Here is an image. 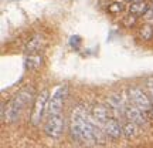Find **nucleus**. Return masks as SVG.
Segmentation results:
<instances>
[{
	"label": "nucleus",
	"mask_w": 153,
	"mask_h": 148,
	"mask_svg": "<svg viewBox=\"0 0 153 148\" xmlns=\"http://www.w3.org/2000/svg\"><path fill=\"white\" fill-rule=\"evenodd\" d=\"M48 103H50V93L48 90H43L34 100L33 113H31V124L34 127H40L41 121L44 120V115L48 111Z\"/></svg>",
	"instance_id": "3"
},
{
	"label": "nucleus",
	"mask_w": 153,
	"mask_h": 148,
	"mask_svg": "<svg viewBox=\"0 0 153 148\" xmlns=\"http://www.w3.org/2000/svg\"><path fill=\"white\" fill-rule=\"evenodd\" d=\"M43 64V57L40 54H27L26 56V68L30 71L38 70Z\"/></svg>",
	"instance_id": "11"
},
{
	"label": "nucleus",
	"mask_w": 153,
	"mask_h": 148,
	"mask_svg": "<svg viewBox=\"0 0 153 148\" xmlns=\"http://www.w3.org/2000/svg\"><path fill=\"white\" fill-rule=\"evenodd\" d=\"M139 37L142 40H150L153 37V29L150 26H142L139 30Z\"/></svg>",
	"instance_id": "14"
},
{
	"label": "nucleus",
	"mask_w": 153,
	"mask_h": 148,
	"mask_svg": "<svg viewBox=\"0 0 153 148\" xmlns=\"http://www.w3.org/2000/svg\"><path fill=\"white\" fill-rule=\"evenodd\" d=\"M128 93H129V98H131V101L136 105L137 108L142 111L145 115L153 113L152 100L143 93V90H140L139 87H131Z\"/></svg>",
	"instance_id": "4"
},
{
	"label": "nucleus",
	"mask_w": 153,
	"mask_h": 148,
	"mask_svg": "<svg viewBox=\"0 0 153 148\" xmlns=\"http://www.w3.org/2000/svg\"><path fill=\"white\" fill-rule=\"evenodd\" d=\"M68 94V87L67 86H61L54 91V94L50 97V103H48V111L47 115H60L61 110H62V105L65 101V97Z\"/></svg>",
	"instance_id": "5"
},
{
	"label": "nucleus",
	"mask_w": 153,
	"mask_h": 148,
	"mask_svg": "<svg viewBox=\"0 0 153 148\" xmlns=\"http://www.w3.org/2000/svg\"><path fill=\"white\" fill-rule=\"evenodd\" d=\"M91 117H92L94 120L97 121V122H98V124L102 127V128H104L105 122L109 120L111 113H109V110H108L105 105L97 104V105H94L92 110H91Z\"/></svg>",
	"instance_id": "9"
},
{
	"label": "nucleus",
	"mask_w": 153,
	"mask_h": 148,
	"mask_svg": "<svg viewBox=\"0 0 153 148\" xmlns=\"http://www.w3.org/2000/svg\"><path fill=\"white\" fill-rule=\"evenodd\" d=\"M129 10H131V13L133 16H145V14L150 10V5L142 0V2H137V3L131 5Z\"/></svg>",
	"instance_id": "12"
},
{
	"label": "nucleus",
	"mask_w": 153,
	"mask_h": 148,
	"mask_svg": "<svg viewBox=\"0 0 153 148\" xmlns=\"http://www.w3.org/2000/svg\"><path fill=\"white\" fill-rule=\"evenodd\" d=\"M146 84H148V88L150 91V95H152V104H153V77H149Z\"/></svg>",
	"instance_id": "17"
},
{
	"label": "nucleus",
	"mask_w": 153,
	"mask_h": 148,
	"mask_svg": "<svg viewBox=\"0 0 153 148\" xmlns=\"http://www.w3.org/2000/svg\"><path fill=\"white\" fill-rule=\"evenodd\" d=\"M122 131H123V137L133 138L137 135V125L133 124V122H131V121H128V122H125V124L122 125Z\"/></svg>",
	"instance_id": "13"
},
{
	"label": "nucleus",
	"mask_w": 153,
	"mask_h": 148,
	"mask_svg": "<svg viewBox=\"0 0 153 148\" xmlns=\"http://www.w3.org/2000/svg\"><path fill=\"white\" fill-rule=\"evenodd\" d=\"M125 118L128 121L133 122V124H136L137 127H145L148 124L146 115L143 114L142 111L132 103L129 97H128V100L125 101Z\"/></svg>",
	"instance_id": "7"
},
{
	"label": "nucleus",
	"mask_w": 153,
	"mask_h": 148,
	"mask_svg": "<svg viewBox=\"0 0 153 148\" xmlns=\"http://www.w3.org/2000/svg\"><path fill=\"white\" fill-rule=\"evenodd\" d=\"M44 44H45V37L43 34H34L33 37L28 40L27 46H26V53L27 54H38V51H41Z\"/></svg>",
	"instance_id": "10"
},
{
	"label": "nucleus",
	"mask_w": 153,
	"mask_h": 148,
	"mask_svg": "<svg viewBox=\"0 0 153 148\" xmlns=\"http://www.w3.org/2000/svg\"><path fill=\"white\" fill-rule=\"evenodd\" d=\"M34 88L27 86V87H23L20 91H17L14 94V97L10 100V103L7 104L6 108V122L13 124L17 122L22 117L24 108L27 107L34 98Z\"/></svg>",
	"instance_id": "2"
},
{
	"label": "nucleus",
	"mask_w": 153,
	"mask_h": 148,
	"mask_svg": "<svg viewBox=\"0 0 153 148\" xmlns=\"http://www.w3.org/2000/svg\"><path fill=\"white\" fill-rule=\"evenodd\" d=\"M123 3H120V2H114V3H111L109 6H108V10H109V13H112V14H118V13H120V11H123Z\"/></svg>",
	"instance_id": "15"
},
{
	"label": "nucleus",
	"mask_w": 153,
	"mask_h": 148,
	"mask_svg": "<svg viewBox=\"0 0 153 148\" xmlns=\"http://www.w3.org/2000/svg\"><path fill=\"white\" fill-rule=\"evenodd\" d=\"M64 131V117L60 115H50L44 124V132L50 138H60Z\"/></svg>",
	"instance_id": "6"
},
{
	"label": "nucleus",
	"mask_w": 153,
	"mask_h": 148,
	"mask_svg": "<svg viewBox=\"0 0 153 148\" xmlns=\"http://www.w3.org/2000/svg\"><path fill=\"white\" fill-rule=\"evenodd\" d=\"M135 23H136V16H133V14L126 16L125 19H123V26H126V27H132Z\"/></svg>",
	"instance_id": "16"
},
{
	"label": "nucleus",
	"mask_w": 153,
	"mask_h": 148,
	"mask_svg": "<svg viewBox=\"0 0 153 148\" xmlns=\"http://www.w3.org/2000/svg\"><path fill=\"white\" fill-rule=\"evenodd\" d=\"M70 134L74 141L82 144L85 147H91L95 144L91 124V114L84 105H75L70 115Z\"/></svg>",
	"instance_id": "1"
},
{
	"label": "nucleus",
	"mask_w": 153,
	"mask_h": 148,
	"mask_svg": "<svg viewBox=\"0 0 153 148\" xmlns=\"http://www.w3.org/2000/svg\"><path fill=\"white\" fill-rule=\"evenodd\" d=\"M104 131L106 132V135L111 138H114V140H118L123 135V131H122V125L119 124V121L118 118H115L111 115L109 120L105 122L104 125Z\"/></svg>",
	"instance_id": "8"
},
{
	"label": "nucleus",
	"mask_w": 153,
	"mask_h": 148,
	"mask_svg": "<svg viewBox=\"0 0 153 148\" xmlns=\"http://www.w3.org/2000/svg\"><path fill=\"white\" fill-rule=\"evenodd\" d=\"M123 2H128V3H131V5H133V3H137V2H142V0H123Z\"/></svg>",
	"instance_id": "19"
},
{
	"label": "nucleus",
	"mask_w": 153,
	"mask_h": 148,
	"mask_svg": "<svg viewBox=\"0 0 153 148\" xmlns=\"http://www.w3.org/2000/svg\"><path fill=\"white\" fill-rule=\"evenodd\" d=\"M71 46L72 47H78V46H79V37H78V36H72L71 37Z\"/></svg>",
	"instance_id": "18"
},
{
	"label": "nucleus",
	"mask_w": 153,
	"mask_h": 148,
	"mask_svg": "<svg viewBox=\"0 0 153 148\" xmlns=\"http://www.w3.org/2000/svg\"><path fill=\"white\" fill-rule=\"evenodd\" d=\"M150 2H152V5H150V7H152V9H153V0H150Z\"/></svg>",
	"instance_id": "20"
}]
</instances>
